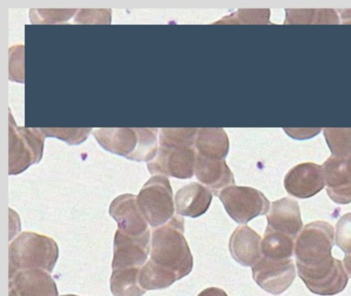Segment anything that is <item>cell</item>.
Segmentation results:
<instances>
[{
	"instance_id": "15",
	"label": "cell",
	"mask_w": 351,
	"mask_h": 296,
	"mask_svg": "<svg viewBox=\"0 0 351 296\" xmlns=\"http://www.w3.org/2000/svg\"><path fill=\"white\" fill-rule=\"evenodd\" d=\"M195 176L215 195H219L226 187L235 185L233 173L225 160L207 158L199 153L195 164Z\"/></svg>"
},
{
	"instance_id": "29",
	"label": "cell",
	"mask_w": 351,
	"mask_h": 296,
	"mask_svg": "<svg viewBox=\"0 0 351 296\" xmlns=\"http://www.w3.org/2000/svg\"><path fill=\"white\" fill-rule=\"evenodd\" d=\"M30 21L34 24H57L71 20L77 10H30Z\"/></svg>"
},
{
	"instance_id": "13",
	"label": "cell",
	"mask_w": 351,
	"mask_h": 296,
	"mask_svg": "<svg viewBox=\"0 0 351 296\" xmlns=\"http://www.w3.org/2000/svg\"><path fill=\"white\" fill-rule=\"evenodd\" d=\"M9 278V296H59L56 283L48 271L27 269Z\"/></svg>"
},
{
	"instance_id": "2",
	"label": "cell",
	"mask_w": 351,
	"mask_h": 296,
	"mask_svg": "<svg viewBox=\"0 0 351 296\" xmlns=\"http://www.w3.org/2000/svg\"><path fill=\"white\" fill-rule=\"evenodd\" d=\"M151 260L172 271L178 280L190 275L194 259L184 238V220L174 216L152 232Z\"/></svg>"
},
{
	"instance_id": "5",
	"label": "cell",
	"mask_w": 351,
	"mask_h": 296,
	"mask_svg": "<svg viewBox=\"0 0 351 296\" xmlns=\"http://www.w3.org/2000/svg\"><path fill=\"white\" fill-rule=\"evenodd\" d=\"M45 137L40 129L18 127L10 112V175L21 174L42 160Z\"/></svg>"
},
{
	"instance_id": "26",
	"label": "cell",
	"mask_w": 351,
	"mask_h": 296,
	"mask_svg": "<svg viewBox=\"0 0 351 296\" xmlns=\"http://www.w3.org/2000/svg\"><path fill=\"white\" fill-rule=\"evenodd\" d=\"M324 135L332 156H351V127H326Z\"/></svg>"
},
{
	"instance_id": "7",
	"label": "cell",
	"mask_w": 351,
	"mask_h": 296,
	"mask_svg": "<svg viewBox=\"0 0 351 296\" xmlns=\"http://www.w3.org/2000/svg\"><path fill=\"white\" fill-rule=\"evenodd\" d=\"M197 152L192 147L160 146L157 156L147 162L152 175H164L178 179L192 178L195 174Z\"/></svg>"
},
{
	"instance_id": "30",
	"label": "cell",
	"mask_w": 351,
	"mask_h": 296,
	"mask_svg": "<svg viewBox=\"0 0 351 296\" xmlns=\"http://www.w3.org/2000/svg\"><path fill=\"white\" fill-rule=\"evenodd\" d=\"M335 241L345 254H351V213L345 214L337 222Z\"/></svg>"
},
{
	"instance_id": "21",
	"label": "cell",
	"mask_w": 351,
	"mask_h": 296,
	"mask_svg": "<svg viewBox=\"0 0 351 296\" xmlns=\"http://www.w3.org/2000/svg\"><path fill=\"white\" fill-rule=\"evenodd\" d=\"M138 267L114 269L110 277V290L114 296H143L145 290L139 284Z\"/></svg>"
},
{
	"instance_id": "34",
	"label": "cell",
	"mask_w": 351,
	"mask_h": 296,
	"mask_svg": "<svg viewBox=\"0 0 351 296\" xmlns=\"http://www.w3.org/2000/svg\"><path fill=\"white\" fill-rule=\"evenodd\" d=\"M343 263H344V267L345 269H346L347 275L351 278V254L346 255V256L344 257Z\"/></svg>"
},
{
	"instance_id": "10",
	"label": "cell",
	"mask_w": 351,
	"mask_h": 296,
	"mask_svg": "<svg viewBox=\"0 0 351 296\" xmlns=\"http://www.w3.org/2000/svg\"><path fill=\"white\" fill-rule=\"evenodd\" d=\"M326 191L332 201L351 203V156H330L322 164Z\"/></svg>"
},
{
	"instance_id": "9",
	"label": "cell",
	"mask_w": 351,
	"mask_h": 296,
	"mask_svg": "<svg viewBox=\"0 0 351 296\" xmlns=\"http://www.w3.org/2000/svg\"><path fill=\"white\" fill-rule=\"evenodd\" d=\"M151 248V232L143 236H132L117 230L114 241L112 269H141L147 262Z\"/></svg>"
},
{
	"instance_id": "11",
	"label": "cell",
	"mask_w": 351,
	"mask_h": 296,
	"mask_svg": "<svg viewBox=\"0 0 351 296\" xmlns=\"http://www.w3.org/2000/svg\"><path fill=\"white\" fill-rule=\"evenodd\" d=\"M326 185L322 166L314 162H303L289 171L285 187L289 195L298 199H309L324 189Z\"/></svg>"
},
{
	"instance_id": "25",
	"label": "cell",
	"mask_w": 351,
	"mask_h": 296,
	"mask_svg": "<svg viewBox=\"0 0 351 296\" xmlns=\"http://www.w3.org/2000/svg\"><path fill=\"white\" fill-rule=\"evenodd\" d=\"M198 130L195 127H163L160 130V146L195 148Z\"/></svg>"
},
{
	"instance_id": "18",
	"label": "cell",
	"mask_w": 351,
	"mask_h": 296,
	"mask_svg": "<svg viewBox=\"0 0 351 296\" xmlns=\"http://www.w3.org/2000/svg\"><path fill=\"white\" fill-rule=\"evenodd\" d=\"M93 135L104 149L126 158H130L138 144L136 127H102L94 130Z\"/></svg>"
},
{
	"instance_id": "12",
	"label": "cell",
	"mask_w": 351,
	"mask_h": 296,
	"mask_svg": "<svg viewBox=\"0 0 351 296\" xmlns=\"http://www.w3.org/2000/svg\"><path fill=\"white\" fill-rule=\"evenodd\" d=\"M110 214L118 223V230L128 236H141L151 232L139 209L136 195L131 193L119 195L110 204Z\"/></svg>"
},
{
	"instance_id": "8",
	"label": "cell",
	"mask_w": 351,
	"mask_h": 296,
	"mask_svg": "<svg viewBox=\"0 0 351 296\" xmlns=\"http://www.w3.org/2000/svg\"><path fill=\"white\" fill-rule=\"evenodd\" d=\"M252 278L263 290L279 295L287 291L295 280V263L291 259L272 260L263 256L252 267Z\"/></svg>"
},
{
	"instance_id": "6",
	"label": "cell",
	"mask_w": 351,
	"mask_h": 296,
	"mask_svg": "<svg viewBox=\"0 0 351 296\" xmlns=\"http://www.w3.org/2000/svg\"><path fill=\"white\" fill-rule=\"evenodd\" d=\"M219 197L230 217L239 224H246L270 211V201L252 187L231 185L223 188Z\"/></svg>"
},
{
	"instance_id": "4",
	"label": "cell",
	"mask_w": 351,
	"mask_h": 296,
	"mask_svg": "<svg viewBox=\"0 0 351 296\" xmlns=\"http://www.w3.org/2000/svg\"><path fill=\"white\" fill-rule=\"evenodd\" d=\"M137 204L152 227L168 223L176 213V199L169 179L164 175H154L139 191Z\"/></svg>"
},
{
	"instance_id": "28",
	"label": "cell",
	"mask_w": 351,
	"mask_h": 296,
	"mask_svg": "<svg viewBox=\"0 0 351 296\" xmlns=\"http://www.w3.org/2000/svg\"><path fill=\"white\" fill-rule=\"evenodd\" d=\"M40 132L46 137H55L71 145H79L89 137L92 132L91 127H43Z\"/></svg>"
},
{
	"instance_id": "24",
	"label": "cell",
	"mask_w": 351,
	"mask_h": 296,
	"mask_svg": "<svg viewBox=\"0 0 351 296\" xmlns=\"http://www.w3.org/2000/svg\"><path fill=\"white\" fill-rule=\"evenodd\" d=\"M136 131L138 134V144L128 160H134V162H152L159 151L158 129L136 127Z\"/></svg>"
},
{
	"instance_id": "3",
	"label": "cell",
	"mask_w": 351,
	"mask_h": 296,
	"mask_svg": "<svg viewBox=\"0 0 351 296\" xmlns=\"http://www.w3.org/2000/svg\"><path fill=\"white\" fill-rule=\"evenodd\" d=\"M58 257V244L52 238L36 232H21L9 246V277L27 269L51 273Z\"/></svg>"
},
{
	"instance_id": "20",
	"label": "cell",
	"mask_w": 351,
	"mask_h": 296,
	"mask_svg": "<svg viewBox=\"0 0 351 296\" xmlns=\"http://www.w3.org/2000/svg\"><path fill=\"white\" fill-rule=\"evenodd\" d=\"M295 241L293 236L266 228L262 240L263 256L272 260L291 259L295 253Z\"/></svg>"
},
{
	"instance_id": "1",
	"label": "cell",
	"mask_w": 351,
	"mask_h": 296,
	"mask_svg": "<svg viewBox=\"0 0 351 296\" xmlns=\"http://www.w3.org/2000/svg\"><path fill=\"white\" fill-rule=\"evenodd\" d=\"M334 238V227L328 222L314 221L304 226L295 240L298 273L309 291L317 295H336L348 283L342 261L332 256Z\"/></svg>"
},
{
	"instance_id": "31",
	"label": "cell",
	"mask_w": 351,
	"mask_h": 296,
	"mask_svg": "<svg viewBox=\"0 0 351 296\" xmlns=\"http://www.w3.org/2000/svg\"><path fill=\"white\" fill-rule=\"evenodd\" d=\"M75 22L79 24H110L112 10H80Z\"/></svg>"
},
{
	"instance_id": "23",
	"label": "cell",
	"mask_w": 351,
	"mask_h": 296,
	"mask_svg": "<svg viewBox=\"0 0 351 296\" xmlns=\"http://www.w3.org/2000/svg\"><path fill=\"white\" fill-rule=\"evenodd\" d=\"M285 24H339L338 12L334 10H287Z\"/></svg>"
},
{
	"instance_id": "27",
	"label": "cell",
	"mask_w": 351,
	"mask_h": 296,
	"mask_svg": "<svg viewBox=\"0 0 351 296\" xmlns=\"http://www.w3.org/2000/svg\"><path fill=\"white\" fill-rule=\"evenodd\" d=\"M270 10H239L215 24H270Z\"/></svg>"
},
{
	"instance_id": "16",
	"label": "cell",
	"mask_w": 351,
	"mask_h": 296,
	"mask_svg": "<svg viewBox=\"0 0 351 296\" xmlns=\"http://www.w3.org/2000/svg\"><path fill=\"white\" fill-rule=\"evenodd\" d=\"M229 250L239 264L254 267L263 257L262 238L250 226H238L230 238Z\"/></svg>"
},
{
	"instance_id": "17",
	"label": "cell",
	"mask_w": 351,
	"mask_h": 296,
	"mask_svg": "<svg viewBox=\"0 0 351 296\" xmlns=\"http://www.w3.org/2000/svg\"><path fill=\"white\" fill-rule=\"evenodd\" d=\"M213 193L204 185L192 182L178 189L176 195L178 215L196 218L206 213L213 201Z\"/></svg>"
},
{
	"instance_id": "35",
	"label": "cell",
	"mask_w": 351,
	"mask_h": 296,
	"mask_svg": "<svg viewBox=\"0 0 351 296\" xmlns=\"http://www.w3.org/2000/svg\"><path fill=\"white\" fill-rule=\"evenodd\" d=\"M62 296H79V295H73V294H67V295H62Z\"/></svg>"
},
{
	"instance_id": "14",
	"label": "cell",
	"mask_w": 351,
	"mask_h": 296,
	"mask_svg": "<svg viewBox=\"0 0 351 296\" xmlns=\"http://www.w3.org/2000/svg\"><path fill=\"white\" fill-rule=\"evenodd\" d=\"M267 228L282 232L297 240L303 230L299 204L295 199L283 197L271 203L270 211L267 215Z\"/></svg>"
},
{
	"instance_id": "19",
	"label": "cell",
	"mask_w": 351,
	"mask_h": 296,
	"mask_svg": "<svg viewBox=\"0 0 351 296\" xmlns=\"http://www.w3.org/2000/svg\"><path fill=\"white\" fill-rule=\"evenodd\" d=\"M229 138L221 127H201L195 140L197 153L207 158L225 160L229 153Z\"/></svg>"
},
{
	"instance_id": "22",
	"label": "cell",
	"mask_w": 351,
	"mask_h": 296,
	"mask_svg": "<svg viewBox=\"0 0 351 296\" xmlns=\"http://www.w3.org/2000/svg\"><path fill=\"white\" fill-rule=\"evenodd\" d=\"M139 284L145 291L162 290L173 285L178 278L172 271L164 269L149 259L139 269Z\"/></svg>"
},
{
	"instance_id": "32",
	"label": "cell",
	"mask_w": 351,
	"mask_h": 296,
	"mask_svg": "<svg viewBox=\"0 0 351 296\" xmlns=\"http://www.w3.org/2000/svg\"><path fill=\"white\" fill-rule=\"evenodd\" d=\"M198 296H228V294L223 289L217 287L207 288L203 290Z\"/></svg>"
},
{
	"instance_id": "33",
	"label": "cell",
	"mask_w": 351,
	"mask_h": 296,
	"mask_svg": "<svg viewBox=\"0 0 351 296\" xmlns=\"http://www.w3.org/2000/svg\"><path fill=\"white\" fill-rule=\"evenodd\" d=\"M337 12L340 14L343 24H351V10H339Z\"/></svg>"
}]
</instances>
